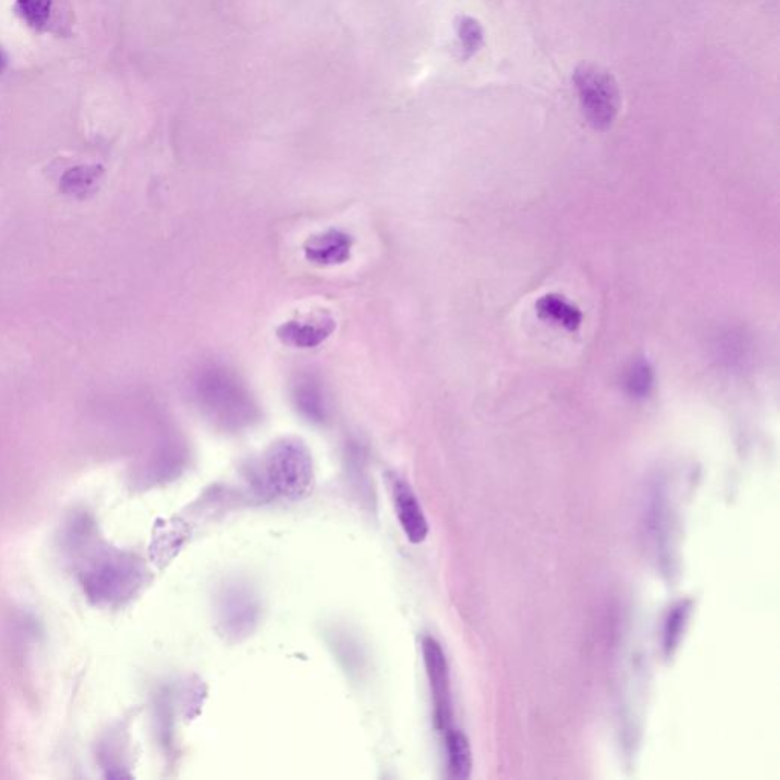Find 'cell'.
Listing matches in <instances>:
<instances>
[{"mask_svg": "<svg viewBox=\"0 0 780 780\" xmlns=\"http://www.w3.org/2000/svg\"><path fill=\"white\" fill-rule=\"evenodd\" d=\"M259 490L282 500H301L310 493L314 482L313 458L299 439L275 442L256 470Z\"/></svg>", "mask_w": 780, "mask_h": 780, "instance_id": "1", "label": "cell"}, {"mask_svg": "<svg viewBox=\"0 0 780 780\" xmlns=\"http://www.w3.org/2000/svg\"><path fill=\"white\" fill-rule=\"evenodd\" d=\"M195 400L203 412L224 427L240 429L256 416L255 401L240 378L223 368L209 366L195 380Z\"/></svg>", "mask_w": 780, "mask_h": 780, "instance_id": "2", "label": "cell"}, {"mask_svg": "<svg viewBox=\"0 0 780 780\" xmlns=\"http://www.w3.org/2000/svg\"><path fill=\"white\" fill-rule=\"evenodd\" d=\"M582 116L596 132H607L621 110V90L613 75L595 63H581L573 72Z\"/></svg>", "mask_w": 780, "mask_h": 780, "instance_id": "3", "label": "cell"}, {"mask_svg": "<svg viewBox=\"0 0 780 780\" xmlns=\"http://www.w3.org/2000/svg\"><path fill=\"white\" fill-rule=\"evenodd\" d=\"M422 656L432 689L435 724L442 733L453 727L451 712L450 671L441 643L433 637L422 640Z\"/></svg>", "mask_w": 780, "mask_h": 780, "instance_id": "4", "label": "cell"}, {"mask_svg": "<svg viewBox=\"0 0 780 780\" xmlns=\"http://www.w3.org/2000/svg\"><path fill=\"white\" fill-rule=\"evenodd\" d=\"M336 327L334 317L327 311H320L282 323L276 330V336L291 348L311 349L322 345L334 333Z\"/></svg>", "mask_w": 780, "mask_h": 780, "instance_id": "5", "label": "cell"}, {"mask_svg": "<svg viewBox=\"0 0 780 780\" xmlns=\"http://www.w3.org/2000/svg\"><path fill=\"white\" fill-rule=\"evenodd\" d=\"M354 238L339 229L311 235L304 243V255L308 263L317 267L342 266L351 258Z\"/></svg>", "mask_w": 780, "mask_h": 780, "instance_id": "6", "label": "cell"}, {"mask_svg": "<svg viewBox=\"0 0 780 780\" xmlns=\"http://www.w3.org/2000/svg\"><path fill=\"white\" fill-rule=\"evenodd\" d=\"M395 511L407 540L413 544L422 543L429 535V523L419 505L418 497L404 480L394 477L392 480Z\"/></svg>", "mask_w": 780, "mask_h": 780, "instance_id": "7", "label": "cell"}, {"mask_svg": "<svg viewBox=\"0 0 780 780\" xmlns=\"http://www.w3.org/2000/svg\"><path fill=\"white\" fill-rule=\"evenodd\" d=\"M535 310H537L540 319L554 325V327L563 328L566 331H576L581 327V310L572 302L567 301L564 296H543V298L538 299Z\"/></svg>", "mask_w": 780, "mask_h": 780, "instance_id": "8", "label": "cell"}, {"mask_svg": "<svg viewBox=\"0 0 780 780\" xmlns=\"http://www.w3.org/2000/svg\"><path fill=\"white\" fill-rule=\"evenodd\" d=\"M445 756H447V770L453 779H468L473 770V755H471L470 742L461 730H445Z\"/></svg>", "mask_w": 780, "mask_h": 780, "instance_id": "9", "label": "cell"}, {"mask_svg": "<svg viewBox=\"0 0 780 780\" xmlns=\"http://www.w3.org/2000/svg\"><path fill=\"white\" fill-rule=\"evenodd\" d=\"M295 401L299 412L314 422L327 418V398L314 378L304 377L295 386Z\"/></svg>", "mask_w": 780, "mask_h": 780, "instance_id": "10", "label": "cell"}, {"mask_svg": "<svg viewBox=\"0 0 780 780\" xmlns=\"http://www.w3.org/2000/svg\"><path fill=\"white\" fill-rule=\"evenodd\" d=\"M223 622L234 634H241L250 630V625L255 622L256 607L252 596L247 593L235 592L224 602Z\"/></svg>", "mask_w": 780, "mask_h": 780, "instance_id": "11", "label": "cell"}, {"mask_svg": "<svg viewBox=\"0 0 780 780\" xmlns=\"http://www.w3.org/2000/svg\"><path fill=\"white\" fill-rule=\"evenodd\" d=\"M654 369L645 360H636L625 369L622 386L634 400H645L654 389Z\"/></svg>", "mask_w": 780, "mask_h": 780, "instance_id": "12", "label": "cell"}, {"mask_svg": "<svg viewBox=\"0 0 780 780\" xmlns=\"http://www.w3.org/2000/svg\"><path fill=\"white\" fill-rule=\"evenodd\" d=\"M691 610V601H681L675 604L669 611L668 617H666L665 630H663V649H665L666 656L671 657L675 653V649L680 645L681 637L685 633L689 616H691Z\"/></svg>", "mask_w": 780, "mask_h": 780, "instance_id": "13", "label": "cell"}, {"mask_svg": "<svg viewBox=\"0 0 780 780\" xmlns=\"http://www.w3.org/2000/svg\"><path fill=\"white\" fill-rule=\"evenodd\" d=\"M103 170L100 167H77L64 174L61 186L68 194L75 197H84L89 192L95 191L100 182Z\"/></svg>", "mask_w": 780, "mask_h": 780, "instance_id": "14", "label": "cell"}, {"mask_svg": "<svg viewBox=\"0 0 780 780\" xmlns=\"http://www.w3.org/2000/svg\"><path fill=\"white\" fill-rule=\"evenodd\" d=\"M456 34H458L459 48L465 60L476 55L483 46V28L476 19L470 16H461L456 22Z\"/></svg>", "mask_w": 780, "mask_h": 780, "instance_id": "15", "label": "cell"}, {"mask_svg": "<svg viewBox=\"0 0 780 780\" xmlns=\"http://www.w3.org/2000/svg\"><path fill=\"white\" fill-rule=\"evenodd\" d=\"M17 13L32 28H45L52 10V0H17Z\"/></svg>", "mask_w": 780, "mask_h": 780, "instance_id": "16", "label": "cell"}, {"mask_svg": "<svg viewBox=\"0 0 780 780\" xmlns=\"http://www.w3.org/2000/svg\"><path fill=\"white\" fill-rule=\"evenodd\" d=\"M5 64H7V58H5L4 52L0 51V72L4 71Z\"/></svg>", "mask_w": 780, "mask_h": 780, "instance_id": "17", "label": "cell"}]
</instances>
